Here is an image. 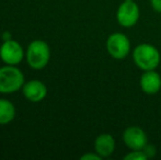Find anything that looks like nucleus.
I'll list each match as a JSON object with an SVG mask.
<instances>
[{
  "label": "nucleus",
  "instance_id": "nucleus-1",
  "mask_svg": "<svg viewBox=\"0 0 161 160\" xmlns=\"http://www.w3.org/2000/svg\"><path fill=\"white\" fill-rule=\"evenodd\" d=\"M133 59L142 70H155L160 64L161 56L157 47L148 43H142L135 47Z\"/></svg>",
  "mask_w": 161,
  "mask_h": 160
},
{
  "label": "nucleus",
  "instance_id": "nucleus-4",
  "mask_svg": "<svg viewBox=\"0 0 161 160\" xmlns=\"http://www.w3.org/2000/svg\"><path fill=\"white\" fill-rule=\"evenodd\" d=\"M106 51L114 59H124L130 52V42L125 34L115 32L108 37Z\"/></svg>",
  "mask_w": 161,
  "mask_h": 160
},
{
  "label": "nucleus",
  "instance_id": "nucleus-7",
  "mask_svg": "<svg viewBox=\"0 0 161 160\" xmlns=\"http://www.w3.org/2000/svg\"><path fill=\"white\" fill-rule=\"evenodd\" d=\"M123 141L130 150H142L148 144V138L142 128L129 126L123 132Z\"/></svg>",
  "mask_w": 161,
  "mask_h": 160
},
{
  "label": "nucleus",
  "instance_id": "nucleus-3",
  "mask_svg": "<svg viewBox=\"0 0 161 160\" xmlns=\"http://www.w3.org/2000/svg\"><path fill=\"white\" fill-rule=\"evenodd\" d=\"M24 75L17 66L4 65L0 67V93L11 94L22 90Z\"/></svg>",
  "mask_w": 161,
  "mask_h": 160
},
{
  "label": "nucleus",
  "instance_id": "nucleus-12",
  "mask_svg": "<svg viewBox=\"0 0 161 160\" xmlns=\"http://www.w3.org/2000/svg\"><path fill=\"white\" fill-rule=\"evenodd\" d=\"M124 159L126 160H147L148 159V157H147V155L144 152V150H133V152H130L128 155H126L125 157H124Z\"/></svg>",
  "mask_w": 161,
  "mask_h": 160
},
{
  "label": "nucleus",
  "instance_id": "nucleus-11",
  "mask_svg": "<svg viewBox=\"0 0 161 160\" xmlns=\"http://www.w3.org/2000/svg\"><path fill=\"white\" fill-rule=\"evenodd\" d=\"M15 107L11 101L0 99V125H7L15 118Z\"/></svg>",
  "mask_w": 161,
  "mask_h": 160
},
{
  "label": "nucleus",
  "instance_id": "nucleus-13",
  "mask_svg": "<svg viewBox=\"0 0 161 160\" xmlns=\"http://www.w3.org/2000/svg\"><path fill=\"white\" fill-rule=\"evenodd\" d=\"M142 150H144V152L147 155L148 158H151V157H153L156 155V148H155V146H153V145H148V144H147Z\"/></svg>",
  "mask_w": 161,
  "mask_h": 160
},
{
  "label": "nucleus",
  "instance_id": "nucleus-8",
  "mask_svg": "<svg viewBox=\"0 0 161 160\" xmlns=\"http://www.w3.org/2000/svg\"><path fill=\"white\" fill-rule=\"evenodd\" d=\"M22 93L28 101L37 103L43 101L47 96V87L43 81L34 79L26 81L22 87Z\"/></svg>",
  "mask_w": 161,
  "mask_h": 160
},
{
  "label": "nucleus",
  "instance_id": "nucleus-9",
  "mask_svg": "<svg viewBox=\"0 0 161 160\" xmlns=\"http://www.w3.org/2000/svg\"><path fill=\"white\" fill-rule=\"evenodd\" d=\"M140 88L147 94H156L161 89V77L155 70H146L140 77Z\"/></svg>",
  "mask_w": 161,
  "mask_h": 160
},
{
  "label": "nucleus",
  "instance_id": "nucleus-10",
  "mask_svg": "<svg viewBox=\"0 0 161 160\" xmlns=\"http://www.w3.org/2000/svg\"><path fill=\"white\" fill-rule=\"evenodd\" d=\"M115 149V139L111 134H101L94 141V152L101 158L110 157Z\"/></svg>",
  "mask_w": 161,
  "mask_h": 160
},
{
  "label": "nucleus",
  "instance_id": "nucleus-5",
  "mask_svg": "<svg viewBox=\"0 0 161 160\" xmlns=\"http://www.w3.org/2000/svg\"><path fill=\"white\" fill-rule=\"evenodd\" d=\"M139 7L134 0H124L116 11V19L123 28H131L139 20Z\"/></svg>",
  "mask_w": 161,
  "mask_h": 160
},
{
  "label": "nucleus",
  "instance_id": "nucleus-2",
  "mask_svg": "<svg viewBox=\"0 0 161 160\" xmlns=\"http://www.w3.org/2000/svg\"><path fill=\"white\" fill-rule=\"evenodd\" d=\"M25 59L32 69L41 70L48 65L51 59V48L45 41L35 40L29 44L25 52Z\"/></svg>",
  "mask_w": 161,
  "mask_h": 160
},
{
  "label": "nucleus",
  "instance_id": "nucleus-15",
  "mask_svg": "<svg viewBox=\"0 0 161 160\" xmlns=\"http://www.w3.org/2000/svg\"><path fill=\"white\" fill-rule=\"evenodd\" d=\"M150 3L153 10L161 13V0H150Z\"/></svg>",
  "mask_w": 161,
  "mask_h": 160
},
{
  "label": "nucleus",
  "instance_id": "nucleus-6",
  "mask_svg": "<svg viewBox=\"0 0 161 160\" xmlns=\"http://www.w3.org/2000/svg\"><path fill=\"white\" fill-rule=\"evenodd\" d=\"M24 58V49L19 42L14 40L3 41L0 46V59L6 65L18 66Z\"/></svg>",
  "mask_w": 161,
  "mask_h": 160
},
{
  "label": "nucleus",
  "instance_id": "nucleus-14",
  "mask_svg": "<svg viewBox=\"0 0 161 160\" xmlns=\"http://www.w3.org/2000/svg\"><path fill=\"white\" fill-rule=\"evenodd\" d=\"M80 159L81 160H100L102 158L97 154L96 152H88V154H85L83 156H81Z\"/></svg>",
  "mask_w": 161,
  "mask_h": 160
},
{
  "label": "nucleus",
  "instance_id": "nucleus-16",
  "mask_svg": "<svg viewBox=\"0 0 161 160\" xmlns=\"http://www.w3.org/2000/svg\"><path fill=\"white\" fill-rule=\"evenodd\" d=\"M8 40H11V34L10 33H3V41H8Z\"/></svg>",
  "mask_w": 161,
  "mask_h": 160
}]
</instances>
